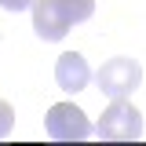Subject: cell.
<instances>
[{
  "label": "cell",
  "mask_w": 146,
  "mask_h": 146,
  "mask_svg": "<svg viewBox=\"0 0 146 146\" xmlns=\"http://www.w3.org/2000/svg\"><path fill=\"white\" fill-rule=\"evenodd\" d=\"M95 84L106 99H128L143 84V66L135 58H128V55H117V58L102 62V70L95 73Z\"/></svg>",
  "instance_id": "2"
},
{
  "label": "cell",
  "mask_w": 146,
  "mask_h": 146,
  "mask_svg": "<svg viewBox=\"0 0 146 146\" xmlns=\"http://www.w3.org/2000/svg\"><path fill=\"white\" fill-rule=\"evenodd\" d=\"M70 26L73 22L66 18L58 0H33V29L40 40H62L70 33Z\"/></svg>",
  "instance_id": "4"
},
{
  "label": "cell",
  "mask_w": 146,
  "mask_h": 146,
  "mask_svg": "<svg viewBox=\"0 0 146 146\" xmlns=\"http://www.w3.org/2000/svg\"><path fill=\"white\" fill-rule=\"evenodd\" d=\"M55 84L62 91H84L91 84V66H88V58L80 51H66V55H58V62H55Z\"/></svg>",
  "instance_id": "5"
},
{
  "label": "cell",
  "mask_w": 146,
  "mask_h": 146,
  "mask_svg": "<svg viewBox=\"0 0 146 146\" xmlns=\"http://www.w3.org/2000/svg\"><path fill=\"white\" fill-rule=\"evenodd\" d=\"M44 128H48V139H58V143H73V139L80 143L95 131L88 113L80 106H73V102H55L48 110V117H44Z\"/></svg>",
  "instance_id": "3"
},
{
  "label": "cell",
  "mask_w": 146,
  "mask_h": 146,
  "mask_svg": "<svg viewBox=\"0 0 146 146\" xmlns=\"http://www.w3.org/2000/svg\"><path fill=\"white\" fill-rule=\"evenodd\" d=\"M95 135L110 139V143H131L143 135V113L128 99H110V106L102 110V117L95 124Z\"/></svg>",
  "instance_id": "1"
},
{
  "label": "cell",
  "mask_w": 146,
  "mask_h": 146,
  "mask_svg": "<svg viewBox=\"0 0 146 146\" xmlns=\"http://www.w3.org/2000/svg\"><path fill=\"white\" fill-rule=\"evenodd\" d=\"M11 124H15V110H11V102L0 99V139L11 135Z\"/></svg>",
  "instance_id": "7"
},
{
  "label": "cell",
  "mask_w": 146,
  "mask_h": 146,
  "mask_svg": "<svg viewBox=\"0 0 146 146\" xmlns=\"http://www.w3.org/2000/svg\"><path fill=\"white\" fill-rule=\"evenodd\" d=\"M0 7L4 11H26V7H33V0H0Z\"/></svg>",
  "instance_id": "8"
},
{
  "label": "cell",
  "mask_w": 146,
  "mask_h": 146,
  "mask_svg": "<svg viewBox=\"0 0 146 146\" xmlns=\"http://www.w3.org/2000/svg\"><path fill=\"white\" fill-rule=\"evenodd\" d=\"M58 4H62V11H66V18L73 26H80V22H88L95 15V0H58Z\"/></svg>",
  "instance_id": "6"
}]
</instances>
